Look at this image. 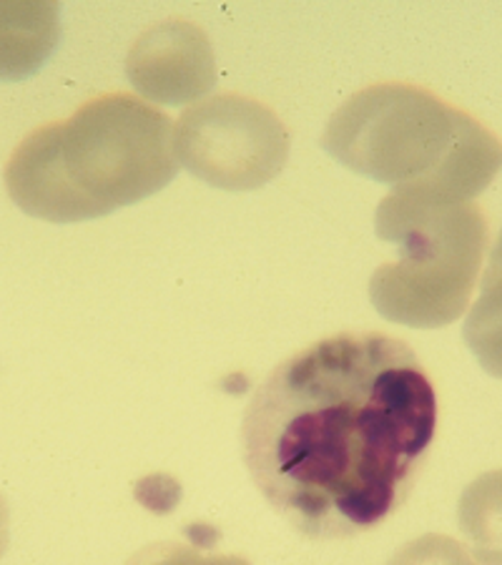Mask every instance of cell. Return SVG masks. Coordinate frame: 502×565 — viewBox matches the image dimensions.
Instances as JSON below:
<instances>
[{
  "instance_id": "obj_1",
  "label": "cell",
  "mask_w": 502,
  "mask_h": 565,
  "mask_svg": "<svg viewBox=\"0 0 502 565\" xmlns=\"http://www.w3.org/2000/svg\"><path fill=\"white\" fill-rule=\"evenodd\" d=\"M437 433V392L407 342L342 332L281 360L242 420L249 476L305 537L340 541L405 503Z\"/></svg>"
},
{
  "instance_id": "obj_2",
  "label": "cell",
  "mask_w": 502,
  "mask_h": 565,
  "mask_svg": "<svg viewBox=\"0 0 502 565\" xmlns=\"http://www.w3.org/2000/svg\"><path fill=\"white\" fill-rule=\"evenodd\" d=\"M177 174L171 118L131 94H104L25 136L3 179L25 214L78 224L143 202Z\"/></svg>"
},
{
  "instance_id": "obj_3",
  "label": "cell",
  "mask_w": 502,
  "mask_h": 565,
  "mask_svg": "<svg viewBox=\"0 0 502 565\" xmlns=\"http://www.w3.org/2000/svg\"><path fill=\"white\" fill-rule=\"evenodd\" d=\"M324 151L392 191L478 202L502 174V141L478 118L413 84L362 88L337 108Z\"/></svg>"
},
{
  "instance_id": "obj_4",
  "label": "cell",
  "mask_w": 502,
  "mask_h": 565,
  "mask_svg": "<svg viewBox=\"0 0 502 565\" xmlns=\"http://www.w3.org/2000/svg\"><path fill=\"white\" fill-rule=\"evenodd\" d=\"M374 232L399 259L370 279L372 307L392 324L440 330L468 309L490 244L478 202L423 189L392 191L374 214Z\"/></svg>"
},
{
  "instance_id": "obj_5",
  "label": "cell",
  "mask_w": 502,
  "mask_h": 565,
  "mask_svg": "<svg viewBox=\"0 0 502 565\" xmlns=\"http://www.w3.org/2000/svg\"><path fill=\"white\" fill-rule=\"evenodd\" d=\"M173 157L209 186L254 191L281 174L289 159V134L257 98L216 94L179 116Z\"/></svg>"
},
{
  "instance_id": "obj_6",
  "label": "cell",
  "mask_w": 502,
  "mask_h": 565,
  "mask_svg": "<svg viewBox=\"0 0 502 565\" xmlns=\"http://www.w3.org/2000/svg\"><path fill=\"white\" fill-rule=\"evenodd\" d=\"M126 78L149 104H196L216 86L212 39L184 18L151 25L126 56Z\"/></svg>"
},
{
  "instance_id": "obj_7",
  "label": "cell",
  "mask_w": 502,
  "mask_h": 565,
  "mask_svg": "<svg viewBox=\"0 0 502 565\" xmlns=\"http://www.w3.org/2000/svg\"><path fill=\"white\" fill-rule=\"evenodd\" d=\"M61 43L58 3H0V81L31 78Z\"/></svg>"
},
{
  "instance_id": "obj_8",
  "label": "cell",
  "mask_w": 502,
  "mask_h": 565,
  "mask_svg": "<svg viewBox=\"0 0 502 565\" xmlns=\"http://www.w3.org/2000/svg\"><path fill=\"white\" fill-rule=\"evenodd\" d=\"M462 337L480 367L502 380V232L480 279V295L462 324Z\"/></svg>"
},
{
  "instance_id": "obj_9",
  "label": "cell",
  "mask_w": 502,
  "mask_h": 565,
  "mask_svg": "<svg viewBox=\"0 0 502 565\" xmlns=\"http://www.w3.org/2000/svg\"><path fill=\"white\" fill-rule=\"evenodd\" d=\"M458 523L482 565H502V470L482 472L462 490Z\"/></svg>"
},
{
  "instance_id": "obj_10",
  "label": "cell",
  "mask_w": 502,
  "mask_h": 565,
  "mask_svg": "<svg viewBox=\"0 0 502 565\" xmlns=\"http://www.w3.org/2000/svg\"><path fill=\"white\" fill-rule=\"evenodd\" d=\"M385 565H478V561L447 535H419L392 555Z\"/></svg>"
},
{
  "instance_id": "obj_11",
  "label": "cell",
  "mask_w": 502,
  "mask_h": 565,
  "mask_svg": "<svg viewBox=\"0 0 502 565\" xmlns=\"http://www.w3.org/2000/svg\"><path fill=\"white\" fill-rule=\"evenodd\" d=\"M126 565H252L242 555L214 553L201 545L153 543L146 545Z\"/></svg>"
},
{
  "instance_id": "obj_12",
  "label": "cell",
  "mask_w": 502,
  "mask_h": 565,
  "mask_svg": "<svg viewBox=\"0 0 502 565\" xmlns=\"http://www.w3.org/2000/svg\"><path fill=\"white\" fill-rule=\"evenodd\" d=\"M8 525H11V510H8L6 498L0 495V555L6 553L8 537H11V531H8Z\"/></svg>"
}]
</instances>
